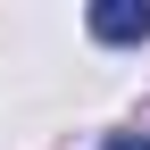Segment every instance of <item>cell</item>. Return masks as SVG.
Masks as SVG:
<instances>
[{
	"instance_id": "7a4b0ae2",
	"label": "cell",
	"mask_w": 150,
	"mask_h": 150,
	"mask_svg": "<svg viewBox=\"0 0 150 150\" xmlns=\"http://www.w3.org/2000/svg\"><path fill=\"white\" fill-rule=\"evenodd\" d=\"M100 150H150V142H142V134H108Z\"/></svg>"
},
{
	"instance_id": "6da1fadb",
	"label": "cell",
	"mask_w": 150,
	"mask_h": 150,
	"mask_svg": "<svg viewBox=\"0 0 150 150\" xmlns=\"http://www.w3.org/2000/svg\"><path fill=\"white\" fill-rule=\"evenodd\" d=\"M92 33L100 42H142L150 33V0H100L92 8Z\"/></svg>"
}]
</instances>
